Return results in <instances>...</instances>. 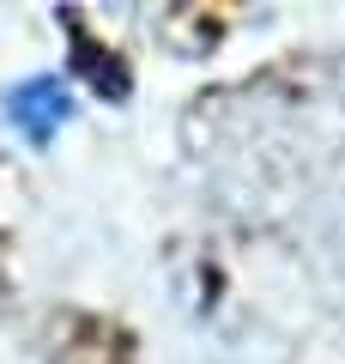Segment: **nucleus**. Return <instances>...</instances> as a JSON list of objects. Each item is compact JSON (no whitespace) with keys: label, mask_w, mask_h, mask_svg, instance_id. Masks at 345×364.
Instances as JSON below:
<instances>
[{"label":"nucleus","mask_w":345,"mask_h":364,"mask_svg":"<svg viewBox=\"0 0 345 364\" xmlns=\"http://www.w3.org/2000/svg\"><path fill=\"white\" fill-rule=\"evenodd\" d=\"M6 116H13V128L25 134V140L43 146V140H55V134L73 122V91L55 73H37V79H25V85L6 91Z\"/></svg>","instance_id":"nucleus-1"}]
</instances>
